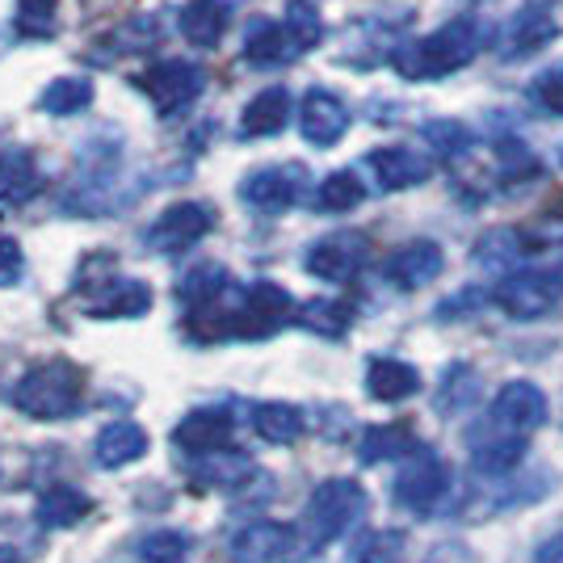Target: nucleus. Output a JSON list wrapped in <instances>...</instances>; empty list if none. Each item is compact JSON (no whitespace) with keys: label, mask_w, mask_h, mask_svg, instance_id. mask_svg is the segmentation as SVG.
Here are the masks:
<instances>
[{"label":"nucleus","mask_w":563,"mask_h":563,"mask_svg":"<svg viewBox=\"0 0 563 563\" xmlns=\"http://www.w3.org/2000/svg\"><path fill=\"white\" fill-rule=\"evenodd\" d=\"M89 509H93V500L80 493V488H68V484H55V488H47V493L34 500V517L47 530H68L80 517H89Z\"/></svg>","instance_id":"5701e85b"},{"label":"nucleus","mask_w":563,"mask_h":563,"mask_svg":"<svg viewBox=\"0 0 563 563\" xmlns=\"http://www.w3.org/2000/svg\"><path fill=\"white\" fill-rule=\"evenodd\" d=\"M286 122H290V93H286L282 85H274V89H265V93H257L244 106V114H240V135L265 140V135H278Z\"/></svg>","instance_id":"412c9836"},{"label":"nucleus","mask_w":563,"mask_h":563,"mask_svg":"<svg viewBox=\"0 0 563 563\" xmlns=\"http://www.w3.org/2000/svg\"><path fill=\"white\" fill-rule=\"evenodd\" d=\"M38 194V168L25 147H4L0 152V198L4 202H25Z\"/></svg>","instance_id":"c85d7f7f"},{"label":"nucleus","mask_w":563,"mask_h":563,"mask_svg":"<svg viewBox=\"0 0 563 563\" xmlns=\"http://www.w3.org/2000/svg\"><path fill=\"white\" fill-rule=\"evenodd\" d=\"M295 530L282 521H244L232 534V555L240 563H274L290 551Z\"/></svg>","instance_id":"2eb2a0df"},{"label":"nucleus","mask_w":563,"mask_h":563,"mask_svg":"<svg viewBox=\"0 0 563 563\" xmlns=\"http://www.w3.org/2000/svg\"><path fill=\"white\" fill-rule=\"evenodd\" d=\"M366 517V493L357 479H324L303 509V530L311 547H329V542L345 539L353 526Z\"/></svg>","instance_id":"7ed1b4c3"},{"label":"nucleus","mask_w":563,"mask_h":563,"mask_svg":"<svg viewBox=\"0 0 563 563\" xmlns=\"http://www.w3.org/2000/svg\"><path fill=\"white\" fill-rule=\"evenodd\" d=\"M534 563H563V530L534 547Z\"/></svg>","instance_id":"a19ab883"},{"label":"nucleus","mask_w":563,"mask_h":563,"mask_svg":"<svg viewBox=\"0 0 563 563\" xmlns=\"http://www.w3.org/2000/svg\"><path fill=\"white\" fill-rule=\"evenodd\" d=\"M93 454L106 471L131 467V463H140L143 454H147V433L135 421H110L97 433Z\"/></svg>","instance_id":"a211bd4d"},{"label":"nucleus","mask_w":563,"mask_h":563,"mask_svg":"<svg viewBox=\"0 0 563 563\" xmlns=\"http://www.w3.org/2000/svg\"><path fill=\"white\" fill-rule=\"evenodd\" d=\"M493 299L514 320H542L563 299V282L547 269H526V274H509L500 282Z\"/></svg>","instance_id":"0eeeda50"},{"label":"nucleus","mask_w":563,"mask_h":563,"mask_svg":"<svg viewBox=\"0 0 563 563\" xmlns=\"http://www.w3.org/2000/svg\"><path fill=\"white\" fill-rule=\"evenodd\" d=\"M424 140L438 156H463L471 147V131L463 122H429L424 126Z\"/></svg>","instance_id":"e433bc0d"},{"label":"nucleus","mask_w":563,"mask_h":563,"mask_svg":"<svg viewBox=\"0 0 563 563\" xmlns=\"http://www.w3.org/2000/svg\"><path fill=\"white\" fill-rule=\"evenodd\" d=\"M177 22H181V34H186L189 47L207 51L223 38V30L232 22V9H228V0H189Z\"/></svg>","instance_id":"aec40b11"},{"label":"nucleus","mask_w":563,"mask_h":563,"mask_svg":"<svg viewBox=\"0 0 563 563\" xmlns=\"http://www.w3.org/2000/svg\"><path fill=\"white\" fill-rule=\"evenodd\" d=\"M13 408L34 417V421H64L71 412H80L85 404V375L80 366H71L64 357H51L43 366L25 371L18 383H13Z\"/></svg>","instance_id":"f257e3e1"},{"label":"nucleus","mask_w":563,"mask_h":563,"mask_svg":"<svg viewBox=\"0 0 563 563\" xmlns=\"http://www.w3.org/2000/svg\"><path fill=\"white\" fill-rule=\"evenodd\" d=\"M551 38H555L551 13H547V9H521L514 22H509V30H505V55H509V59L534 55V51H542Z\"/></svg>","instance_id":"393cba45"},{"label":"nucleus","mask_w":563,"mask_h":563,"mask_svg":"<svg viewBox=\"0 0 563 563\" xmlns=\"http://www.w3.org/2000/svg\"><path fill=\"white\" fill-rule=\"evenodd\" d=\"M366 391L383 404H399V399L421 391V375H417V366H408L399 357H375L366 366Z\"/></svg>","instance_id":"4be33fe9"},{"label":"nucleus","mask_w":563,"mask_h":563,"mask_svg":"<svg viewBox=\"0 0 563 563\" xmlns=\"http://www.w3.org/2000/svg\"><path fill=\"white\" fill-rule=\"evenodd\" d=\"M38 106L51 118L80 114V110L93 106V80H85V76H55L47 89H43V97H38Z\"/></svg>","instance_id":"c756f323"},{"label":"nucleus","mask_w":563,"mask_h":563,"mask_svg":"<svg viewBox=\"0 0 563 563\" xmlns=\"http://www.w3.org/2000/svg\"><path fill=\"white\" fill-rule=\"evenodd\" d=\"M228 269L223 265H198V269H189L181 286H177V299L194 311V316H202V311H211L223 295H228Z\"/></svg>","instance_id":"bb28decb"},{"label":"nucleus","mask_w":563,"mask_h":563,"mask_svg":"<svg viewBox=\"0 0 563 563\" xmlns=\"http://www.w3.org/2000/svg\"><path fill=\"white\" fill-rule=\"evenodd\" d=\"M450 493V467L429 446H417L396 471V500L408 514H433Z\"/></svg>","instance_id":"423d86ee"},{"label":"nucleus","mask_w":563,"mask_h":563,"mask_svg":"<svg viewBox=\"0 0 563 563\" xmlns=\"http://www.w3.org/2000/svg\"><path fill=\"white\" fill-rule=\"evenodd\" d=\"M152 307V286L140 278H106L89 299V316L97 320H135Z\"/></svg>","instance_id":"dca6fc26"},{"label":"nucleus","mask_w":563,"mask_h":563,"mask_svg":"<svg viewBox=\"0 0 563 563\" xmlns=\"http://www.w3.org/2000/svg\"><path fill=\"white\" fill-rule=\"evenodd\" d=\"M295 55H299V47L286 34V25L278 22H257L249 30V38H244V59L257 64V68H278V64L295 59Z\"/></svg>","instance_id":"a878e982"},{"label":"nucleus","mask_w":563,"mask_h":563,"mask_svg":"<svg viewBox=\"0 0 563 563\" xmlns=\"http://www.w3.org/2000/svg\"><path fill=\"white\" fill-rule=\"evenodd\" d=\"M479 51V34H475V22L459 18V22H446L442 30L424 34L417 43H404V47L391 55V64L404 80H438V76H450L463 64L475 59Z\"/></svg>","instance_id":"f03ea898"},{"label":"nucleus","mask_w":563,"mask_h":563,"mask_svg":"<svg viewBox=\"0 0 563 563\" xmlns=\"http://www.w3.org/2000/svg\"><path fill=\"white\" fill-rule=\"evenodd\" d=\"M211 228H214L211 207H202V202H173V207H165V211L156 214V223L143 232V240H147L152 253H165L168 257V253L194 249Z\"/></svg>","instance_id":"6e6552de"},{"label":"nucleus","mask_w":563,"mask_h":563,"mask_svg":"<svg viewBox=\"0 0 563 563\" xmlns=\"http://www.w3.org/2000/svg\"><path fill=\"white\" fill-rule=\"evenodd\" d=\"M303 177H307V173L299 165L257 168V173H249V177H244V186H240V198H244L249 207L265 211V214L286 211L290 202H299V194H303Z\"/></svg>","instance_id":"9b49d317"},{"label":"nucleus","mask_w":563,"mask_h":563,"mask_svg":"<svg viewBox=\"0 0 563 563\" xmlns=\"http://www.w3.org/2000/svg\"><path fill=\"white\" fill-rule=\"evenodd\" d=\"M140 89L147 93V101L156 106L161 118H177L181 110H189L202 89H207V71L189 59H161L140 76Z\"/></svg>","instance_id":"39448f33"},{"label":"nucleus","mask_w":563,"mask_h":563,"mask_svg":"<svg viewBox=\"0 0 563 563\" xmlns=\"http://www.w3.org/2000/svg\"><path fill=\"white\" fill-rule=\"evenodd\" d=\"M156 43H161V18L156 13H135V18L118 22L101 38V47L110 51V55H140V51L156 47Z\"/></svg>","instance_id":"7c9ffc66"},{"label":"nucleus","mask_w":563,"mask_h":563,"mask_svg":"<svg viewBox=\"0 0 563 563\" xmlns=\"http://www.w3.org/2000/svg\"><path fill=\"white\" fill-rule=\"evenodd\" d=\"M303 324L307 329H316V332L336 336V332H345V324H350V307L332 303V299H316V303L303 307Z\"/></svg>","instance_id":"4c0bfd02"},{"label":"nucleus","mask_w":563,"mask_h":563,"mask_svg":"<svg viewBox=\"0 0 563 563\" xmlns=\"http://www.w3.org/2000/svg\"><path fill=\"white\" fill-rule=\"evenodd\" d=\"M186 555H189V534H181V530H152L140 542L143 563H186Z\"/></svg>","instance_id":"72a5a7b5"},{"label":"nucleus","mask_w":563,"mask_h":563,"mask_svg":"<svg viewBox=\"0 0 563 563\" xmlns=\"http://www.w3.org/2000/svg\"><path fill=\"white\" fill-rule=\"evenodd\" d=\"M299 131H303L307 143L316 147H332L341 143V135L350 131V110L341 97H332L329 89H311L299 106Z\"/></svg>","instance_id":"f8f14e48"},{"label":"nucleus","mask_w":563,"mask_h":563,"mask_svg":"<svg viewBox=\"0 0 563 563\" xmlns=\"http://www.w3.org/2000/svg\"><path fill=\"white\" fill-rule=\"evenodd\" d=\"M362 265H366V235L357 232H332L316 240L307 253V274H316L320 282H336V286L357 278Z\"/></svg>","instance_id":"1a4fd4ad"},{"label":"nucleus","mask_w":563,"mask_h":563,"mask_svg":"<svg viewBox=\"0 0 563 563\" xmlns=\"http://www.w3.org/2000/svg\"><path fill=\"white\" fill-rule=\"evenodd\" d=\"M404 547H408V539L399 530H371L353 547V563H399Z\"/></svg>","instance_id":"473e14b6"},{"label":"nucleus","mask_w":563,"mask_h":563,"mask_svg":"<svg viewBox=\"0 0 563 563\" xmlns=\"http://www.w3.org/2000/svg\"><path fill=\"white\" fill-rule=\"evenodd\" d=\"M286 34L295 38V47L307 51L320 43V34H324V22H320V13H316V4H307V0H290V9H286Z\"/></svg>","instance_id":"f704fd0d"},{"label":"nucleus","mask_w":563,"mask_h":563,"mask_svg":"<svg viewBox=\"0 0 563 563\" xmlns=\"http://www.w3.org/2000/svg\"><path fill=\"white\" fill-rule=\"evenodd\" d=\"M55 13H59V0H18V30L30 38H47L55 30Z\"/></svg>","instance_id":"c9c22d12"},{"label":"nucleus","mask_w":563,"mask_h":563,"mask_svg":"<svg viewBox=\"0 0 563 563\" xmlns=\"http://www.w3.org/2000/svg\"><path fill=\"white\" fill-rule=\"evenodd\" d=\"M542 421H547V396L534 383L514 378L496 391L484 429H475L471 442H526Z\"/></svg>","instance_id":"20e7f679"},{"label":"nucleus","mask_w":563,"mask_h":563,"mask_svg":"<svg viewBox=\"0 0 563 563\" xmlns=\"http://www.w3.org/2000/svg\"><path fill=\"white\" fill-rule=\"evenodd\" d=\"M189 479H194V488H240V484H249V475H253V463L244 459V454H235V450H214V454H198V459H189Z\"/></svg>","instance_id":"6ab92c4d"},{"label":"nucleus","mask_w":563,"mask_h":563,"mask_svg":"<svg viewBox=\"0 0 563 563\" xmlns=\"http://www.w3.org/2000/svg\"><path fill=\"white\" fill-rule=\"evenodd\" d=\"M530 97L539 101L547 114L563 118V64L539 71V76H534V85H530Z\"/></svg>","instance_id":"58836bf2"},{"label":"nucleus","mask_w":563,"mask_h":563,"mask_svg":"<svg viewBox=\"0 0 563 563\" xmlns=\"http://www.w3.org/2000/svg\"><path fill=\"white\" fill-rule=\"evenodd\" d=\"M25 274V253L13 235H0V286H18Z\"/></svg>","instance_id":"ea45409f"},{"label":"nucleus","mask_w":563,"mask_h":563,"mask_svg":"<svg viewBox=\"0 0 563 563\" xmlns=\"http://www.w3.org/2000/svg\"><path fill=\"white\" fill-rule=\"evenodd\" d=\"M442 265H446V257H442V249L433 240H412V244H399L396 253L387 257L383 278L399 286V290H417V286L438 278Z\"/></svg>","instance_id":"4468645a"},{"label":"nucleus","mask_w":563,"mask_h":563,"mask_svg":"<svg viewBox=\"0 0 563 563\" xmlns=\"http://www.w3.org/2000/svg\"><path fill=\"white\" fill-rule=\"evenodd\" d=\"M0 563H18V551L9 542H0Z\"/></svg>","instance_id":"79ce46f5"},{"label":"nucleus","mask_w":563,"mask_h":563,"mask_svg":"<svg viewBox=\"0 0 563 563\" xmlns=\"http://www.w3.org/2000/svg\"><path fill=\"white\" fill-rule=\"evenodd\" d=\"M362 198H366V189H362L357 173H350V168H341V173H329V177L320 181V189H316V202H320V211H332V214L353 211Z\"/></svg>","instance_id":"2f4dec72"},{"label":"nucleus","mask_w":563,"mask_h":563,"mask_svg":"<svg viewBox=\"0 0 563 563\" xmlns=\"http://www.w3.org/2000/svg\"><path fill=\"white\" fill-rule=\"evenodd\" d=\"M371 168H375L378 186L383 189H408V186H421L429 181V156L417 152V147H404V143H391V147H378L371 156Z\"/></svg>","instance_id":"f3484780"},{"label":"nucleus","mask_w":563,"mask_h":563,"mask_svg":"<svg viewBox=\"0 0 563 563\" xmlns=\"http://www.w3.org/2000/svg\"><path fill=\"white\" fill-rule=\"evenodd\" d=\"M290 311H295V303H290V295L282 290L278 282H253L228 320L235 324V332L265 336V332H274L278 324H286Z\"/></svg>","instance_id":"9d476101"},{"label":"nucleus","mask_w":563,"mask_h":563,"mask_svg":"<svg viewBox=\"0 0 563 563\" xmlns=\"http://www.w3.org/2000/svg\"><path fill=\"white\" fill-rule=\"evenodd\" d=\"M417 446L421 442L412 438V429L396 421V424H371L362 433V442H357V454H362V463H404Z\"/></svg>","instance_id":"b1692460"},{"label":"nucleus","mask_w":563,"mask_h":563,"mask_svg":"<svg viewBox=\"0 0 563 563\" xmlns=\"http://www.w3.org/2000/svg\"><path fill=\"white\" fill-rule=\"evenodd\" d=\"M253 429H257V438L274 442V446H290V442H299V433H303V412H299L295 404L269 399V404H257V408H253Z\"/></svg>","instance_id":"cd10ccee"},{"label":"nucleus","mask_w":563,"mask_h":563,"mask_svg":"<svg viewBox=\"0 0 563 563\" xmlns=\"http://www.w3.org/2000/svg\"><path fill=\"white\" fill-rule=\"evenodd\" d=\"M173 442L186 450L189 459L228 450V442H232V417H228V408H194V412H186L181 424L173 429Z\"/></svg>","instance_id":"ddd939ff"}]
</instances>
